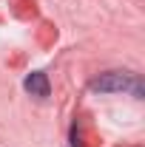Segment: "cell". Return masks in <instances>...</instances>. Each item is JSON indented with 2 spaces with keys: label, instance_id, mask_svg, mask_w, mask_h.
<instances>
[{
  "label": "cell",
  "instance_id": "cell-1",
  "mask_svg": "<svg viewBox=\"0 0 145 147\" xmlns=\"http://www.w3.org/2000/svg\"><path fill=\"white\" fill-rule=\"evenodd\" d=\"M91 91H97V93H122V91H131L134 96H142V82H140L134 74L108 71V74H100V76L91 82Z\"/></svg>",
  "mask_w": 145,
  "mask_h": 147
},
{
  "label": "cell",
  "instance_id": "cell-2",
  "mask_svg": "<svg viewBox=\"0 0 145 147\" xmlns=\"http://www.w3.org/2000/svg\"><path fill=\"white\" fill-rule=\"evenodd\" d=\"M23 85H26V91L31 93V96H40V99H43V96H49V76H46V74H40V71L29 74Z\"/></svg>",
  "mask_w": 145,
  "mask_h": 147
}]
</instances>
